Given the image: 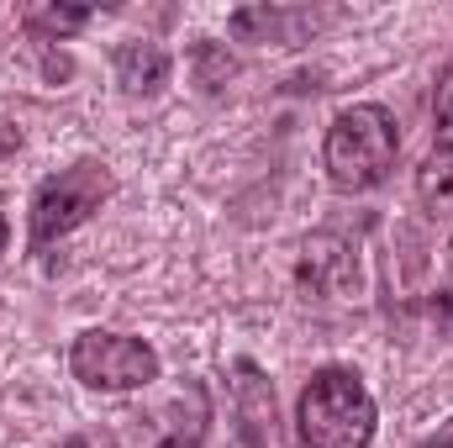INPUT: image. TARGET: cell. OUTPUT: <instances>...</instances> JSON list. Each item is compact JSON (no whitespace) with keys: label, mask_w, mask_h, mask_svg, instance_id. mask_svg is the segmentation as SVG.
Returning a JSON list of instances; mask_svg holds the SVG:
<instances>
[{"label":"cell","mask_w":453,"mask_h":448,"mask_svg":"<svg viewBox=\"0 0 453 448\" xmlns=\"http://www.w3.org/2000/svg\"><path fill=\"white\" fill-rule=\"evenodd\" d=\"M301 444L306 448H369L374 444V396L342 364H327L306 380L296 401Z\"/></svg>","instance_id":"1"},{"label":"cell","mask_w":453,"mask_h":448,"mask_svg":"<svg viewBox=\"0 0 453 448\" xmlns=\"http://www.w3.org/2000/svg\"><path fill=\"white\" fill-rule=\"evenodd\" d=\"M395 153H401L395 116L385 112V106H348L327 127L322 164H327V180L338 190L358 196V190H374L395 169Z\"/></svg>","instance_id":"2"},{"label":"cell","mask_w":453,"mask_h":448,"mask_svg":"<svg viewBox=\"0 0 453 448\" xmlns=\"http://www.w3.org/2000/svg\"><path fill=\"white\" fill-rule=\"evenodd\" d=\"M111 190H116L111 169L96 164V158H80V164L48 174L37 185V196H32V248H48L64 232H74L80 222H90L111 201Z\"/></svg>","instance_id":"3"},{"label":"cell","mask_w":453,"mask_h":448,"mask_svg":"<svg viewBox=\"0 0 453 448\" xmlns=\"http://www.w3.org/2000/svg\"><path fill=\"white\" fill-rule=\"evenodd\" d=\"M69 369L90 390H142L158 380V353L127 333H80L69 348Z\"/></svg>","instance_id":"4"},{"label":"cell","mask_w":453,"mask_h":448,"mask_svg":"<svg viewBox=\"0 0 453 448\" xmlns=\"http://www.w3.org/2000/svg\"><path fill=\"white\" fill-rule=\"evenodd\" d=\"M116 80L132 96H153L169 80V53L158 42H121L116 48Z\"/></svg>","instance_id":"5"},{"label":"cell","mask_w":453,"mask_h":448,"mask_svg":"<svg viewBox=\"0 0 453 448\" xmlns=\"http://www.w3.org/2000/svg\"><path fill=\"white\" fill-rule=\"evenodd\" d=\"M237 412H242L248 444L264 448V433H269V422H274V390H269V380H258L253 364H237Z\"/></svg>","instance_id":"6"},{"label":"cell","mask_w":453,"mask_h":448,"mask_svg":"<svg viewBox=\"0 0 453 448\" xmlns=\"http://www.w3.org/2000/svg\"><path fill=\"white\" fill-rule=\"evenodd\" d=\"M417 196L433 217L453 222V153H433L422 169H417Z\"/></svg>","instance_id":"7"},{"label":"cell","mask_w":453,"mask_h":448,"mask_svg":"<svg viewBox=\"0 0 453 448\" xmlns=\"http://www.w3.org/2000/svg\"><path fill=\"white\" fill-rule=\"evenodd\" d=\"M85 21H90L85 5H37V11L27 16V27L42 32V37H69V32H80Z\"/></svg>","instance_id":"8"},{"label":"cell","mask_w":453,"mask_h":448,"mask_svg":"<svg viewBox=\"0 0 453 448\" xmlns=\"http://www.w3.org/2000/svg\"><path fill=\"white\" fill-rule=\"evenodd\" d=\"M433 137H438V153H453V64L438 74V90H433Z\"/></svg>","instance_id":"9"},{"label":"cell","mask_w":453,"mask_h":448,"mask_svg":"<svg viewBox=\"0 0 453 448\" xmlns=\"http://www.w3.org/2000/svg\"><path fill=\"white\" fill-rule=\"evenodd\" d=\"M433 317H438V322H443V328L453 333V290H443V296L433 301Z\"/></svg>","instance_id":"10"},{"label":"cell","mask_w":453,"mask_h":448,"mask_svg":"<svg viewBox=\"0 0 453 448\" xmlns=\"http://www.w3.org/2000/svg\"><path fill=\"white\" fill-rule=\"evenodd\" d=\"M422 448H453V417H449V422H443V428H438V433H433Z\"/></svg>","instance_id":"11"},{"label":"cell","mask_w":453,"mask_h":448,"mask_svg":"<svg viewBox=\"0 0 453 448\" xmlns=\"http://www.w3.org/2000/svg\"><path fill=\"white\" fill-rule=\"evenodd\" d=\"M5 237H11V227H5V217H0V253H5Z\"/></svg>","instance_id":"12"}]
</instances>
